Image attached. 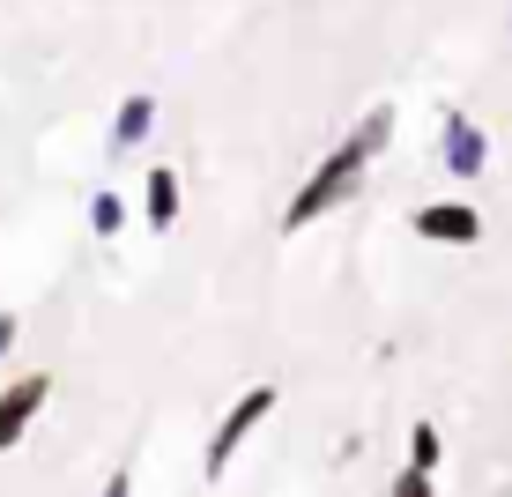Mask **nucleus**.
Wrapping results in <instances>:
<instances>
[{
	"label": "nucleus",
	"mask_w": 512,
	"mask_h": 497,
	"mask_svg": "<svg viewBox=\"0 0 512 497\" xmlns=\"http://www.w3.org/2000/svg\"><path fill=\"white\" fill-rule=\"evenodd\" d=\"M386 134H394V112H386V104H379V112H372V119H364V127H357V134H349V141H342V149H334V156H327V164H320V171H312V179H305V186H297V201H290V208H282V230H305V223H320V216H327V208H342V201H357V186H364V164H372V156L386 149Z\"/></svg>",
	"instance_id": "obj_1"
},
{
	"label": "nucleus",
	"mask_w": 512,
	"mask_h": 497,
	"mask_svg": "<svg viewBox=\"0 0 512 497\" xmlns=\"http://www.w3.org/2000/svg\"><path fill=\"white\" fill-rule=\"evenodd\" d=\"M268 408H275V386H245V401H231V416H223L216 438H208V483H223V475H231L238 446L268 423Z\"/></svg>",
	"instance_id": "obj_2"
},
{
	"label": "nucleus",
	"mask_w": 512,
	"mask_h": 497,
	"mask_svg": "<svg viewBox=\"0 0 512 497\" xmlns=\"http://www.w3.org/2000/svg\"><path fill=\"white\" fill-rule=\"evenodd\" d=\"M438 164H446L453 179H483V164H490V134L475 127L468 112H446V119H438Z\"/></svg>",
	"instance_id": "obj_3"
},
{
	"label": "nucleus",
	"mask_w": 512,
	"mask_h": 497,
	"mask_svg": "<svg viewBox=\"0 0 512 497\" xmlns=\"http://www.w3.org/2000/svg\"><path fill=\"white\" fill-rule=\"evenodd\" d=\"M416 238H431V245H475V238H483V216H475L468 201H431V208H416Z\"/></svg>",
	"instance_id": "obj_4"
},
{
	"label": "nucleus",
	"mask_w": 512,
	"mask_h": 497,
	"mask_svg": "<svg viewBox=\"0 0 512 497\" xmlns=\"http://www.w3.org/2000/svg\"><path fill=\"white\" fill-rule=\"evenodd\" d=\"M45 394H52V379H45V371H30V379H15L8 394H0V453H8L15 438L30 431V416L45 408Z\"/></svg>",
	"instance_id": "obj_5"
},
{
	"label": "nucleus",
	"mask_w": 512,
	"mask_h": 497,
	"mask_svg": "<svg viewBox=\"0 0 512 497\" xmlns=\"http://www.w3.org/2000/svg\"><path fill=\"white\" fill-rule=\"evenodd\" d=\"M141 208H149V223H156V230H171V223H179V171H171V164H149Z\"/></svg>",
	"instance_id": "obj_6"
},
{
	"label": "nucleus",
	"mask_w": 512,
	"mask_h": 497,
	"mask_svg": "<svg viewBox=\"0 0 512 497\" xmlns=\"http://www.w3.org/2000/svg\"><path fill=\"white\" fill-rule=\"evenodd\" d=\"M156 127V97H127L119 104V119H112V149H141Z\"/></svg>",
	"instance_id": "obj_7"
},
{
	"label": "nucleus",
	"mask_w": 512,
	"mask_h": 497,
	"mask_svg": "<svg viewBox=\"0 0 512 497\" xmlns=\"http://www.w3.org/2000/svg\"><path fill=\"white\" fill-rule=\"evenodd\" d=\"M119 223H127L119 193H97V201H90V230H97V238H119Z\"/></svg>",
	"instance_id": "obj_8"
},
{
	"label": "nucleus",
	"mask_w": 512,
	"mask_h": 497,
	"mask_svg": "<svg viewBox=\"0 0 512 497\" xmlns=\"http://www.w3.org/2000/svg\"><path fill=\"white\" fill-rule=\"evenodd\" d=\"M409 468H423V475L438 468V423H416L409 431Z\"/></svg>",
	"instance_id": "obj_9"
},
{
	"label": "nucleus",
	"mask_w": 512,
	"mask_h": 497,
	"mask_svg": "<svg viewBox=\"0 0 512 497\" xmlns=\"http://www.w3.org/2000/svg\"><path fill=\"white\" fill-rule=\"evenodd\" d=\"M423 490H431V475H423V468H401L394 475V497H423Z\"/></svg>",
	"instance_id": "obj_10"
},
{
	"label": "nucleus",
	"mask_w": 512,
	"mask_h": 497,
	"mask_svg": "<svg viewBox=\"0 0 512 497\" xmlns=\"http://www.w3.org/2000/svg\"><path fill=\"white\" fill-rule=\"evenodd\" d=\"M15 349V312H0V357Z\"/></svg>",
	"instance_id": "obj_11"
}]
</instances>
